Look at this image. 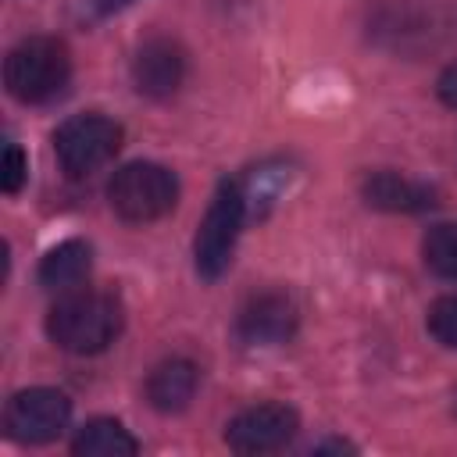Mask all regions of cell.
<instances>
[{
	"instance_id": "9a60e30c",
	"label": "cell",
	"mask_w": 457,
	"mask_h": 457,
	"mask_svg": "<svg viewBox=\"0 0 457 457\" xmlns=\"http://www.w3.org/2000/svg\"><path fill=\"white\" fill-rule=\"evenodd\" d=\"M428 332L436 336V343L457 350V296H439L428 307Z\"/></svg>"
},
{
	"instance_id": "277c9868",
	"label": "cell",
	"mask_w": 457,
	"mask_h": 457,
	"mask_svg": "<svg viewBox=\"0 0 457 457\" xmlns=\"http://www.w3.org/2000/svg\"><path fill=\"white\" fill-rule=\"evenodd\" d=\"M107 200H111V211L121 221L146 225V221L164 218L175 207L179 182L164 164L132 161V164H121L114 171V179L107 182Z\"/></svg>"
},
{
	"instance_id": "8fae6325",
	"label": "cell",
	"mask_w": 457,
	"mask_h": 457,
	"mask_svg": "<svg viewBox=\"0 0 457 457\" xmlns=\"http://www.w3.org/2000/svg\"><path fill=\"white\" fill-rule=\"evenodd\" d=\"M196 386H200V368L193 361H186V357H168L150 371L146 400L161 414H179L196 396Z\"/></svg>"
},
{
	"instance_id": "4fadbf2b",
	"label": "cell",
	"mask_w": 457,
	"mask_h": 457,
	"mask_svg": "<svg viewBox=\"0 0 457 457\" xmlns=\"http://www.w3.org/2000/svg\"><path fill=\"white\" fill-rule=\"evenodd\" d=\"M71 450L79 457H132L139 450V443L129 436V428L114 418H93L79 428V436L71 439Z\"/></svg>"
},
{
	"instance_id": "e0dca14e",
	"label": "cell",
	"mask_w": 457,
	"mask_h": 457,
	"mask_svg": "<svg viewBox=\"0 0 457 457\" xmlns=\"http://www.w3.org/2000/svg\"><path fill=\"white\" fill-rule=\"evenodd\" d=\"M129 4H136V0H75V4H71V14H75V21H82V25H96V21H104V18H111V14H118V11H125Z\"/></svg>"
},
{
	"instance_id": "9c48e42d",
	"label": "cell",
	"mask_w": 457,
	"mask_h": 457,
	"mask_svg": "<svg viewBox=\"0 0 457 457\" xmlns=\"http://www.w3.org/2000/svg\"><path fill=\"white\" fill-rule=\"evenodd\" d=\"M186 79V50L168 39V36H154L146 39L136 57H132V82L143 96L150 100H164L171 96Z\"/></svg>"
},
{
	"instance_id": "ba28073f",
	"label": "cell",
	"mask_w": 457,
	"mask_h": 457,
	"mask_svg": "<svg viewBox=\"0 0 457 457\" xmlns=\"http://www.w3.org/2000/svg\"><path fill=\"white\" fill-rule=\"evenodd\" d=\"M296 321H300L296 303H293L286 293L268 289V293L250 296V300L239 307L236 332H239V339L250 343V346H278V343H286V339L296 332Z\"/></svg>"
},
{
	"instance_id": "2e32d148",
	"label": "cell",
	"mask_w": 457,
	"mask_h": 457,
	"mask_svg": "<svg viewBox=\"0 0 457 457\" xmlns=\"http://www.w3.org/2000/svg\"><path fill=\"white\" fill-rule=\"evenodd\" d=\"M29 179V161L21 154L18 143H7L4 146V157H0V189L4 193H18Z\"/></svg>"
},
{
	"instance_id": "52a82bcc",
	"label": "cell",
	"mask_w": 457,
	"mask_h": 457,
	"mask_svg": "<svg viewBox=\"0 0 457 457\" xmlns=\"http://www.w3.org/2000/svg\"><path fill=\"white\" fill-rule=\"evenodd\" d=\"M300 428V418L286 403H257L239 411L225 425V443L236 453H271L282 450Z\"/></svg>"
},
{
	"instance_id": "7a4b0ae2",
	"label": "cell",
	"mask_w": 457,
	"mask_h": 457,
	"mask_svg": "<svg viewBox=\"0 0 457 457\" xmlns=\"http://www.w3.org/2000/svg\"><path fill=\"white\" fill-rule=\"evenodd\" d=\"M68 79L71 54L57 36H29L4 61V86L18 104H46L64 93Z\"/></svg>"
},
{
	"instance_id": "3957f363",
	"label": "cell",
	"mask_w": 457,
	"mask_h": 457,
	"mask_svg": "<svg viewBox=\"0 0 457 457\" xmlns=\"http://www.w3.org/2000/svg\"><path fill=\"white\" fill-rule=\"evenodd\" d=\"M246 196H243V186L236 179H225L196 228V239H193V264H196V275L214 282L228 271L232 264V253H236V243H239V232H243V221H246Z\"/></svg>"
},
{
	"instance_id": "5b68a950",
	"label": "cell",
	"mask_w": 457,
	"mask_h": 457,
	"mask_svg": "<svg viewBox=\"0 0 457 457\" xmlns=\"http://www.w3.org/2000/svg\"><path fill=\"white\" fill-rule=\"evenodd\" d=\"M121 125L100 111H89V114H75L68 121H61V129L54 132V154H57V164L71 175V179H82V175H93L96 168H104L118 150H121Z\"/></svg>"
},
{
	"instance_id": "6da1fadb",
	"label": "cell",
	"mask_w": 457,
	"mask_h": 457,
	"mask_svg": "<svg viewBox=\"0 0 457 457\" xmlns=\"http://www.w3.org/2000/svg\"><path fill=\"white\" fill-rule=\"evenodd\" d=\"M125 321V307L107 289H68L46 314V336L68 353L107 350Z\"/></svg>"
},
{
	"instance_id": "5bb4252c",
	"label": "cell",
	"mask_w": 457,
	"mask_h": 457,
	"mask_svg": "<svg viewBox=\"0 0 457 457\" xmlns=\"http://www.w3.org/2000/svg\"><path fill=\"white\" fill-rule=\"evenodd\" d=\"M421 257L432 275L457 282V221L432 225L421 239Z\"/></svg>"
},
{
	"instance_id": "8992f818",
	"label": "cell",
	"mask_w": 457,
	"mask_h": 457,
	"mask_svg": "<svg viewBox=\"0 0 457 457\" xmlns=\"http://www.w3.org/2000/svg\"><path fill=\"white\" fill-rule=\"evenodd\" d=\"M68 421H71V400L50 386H32V389L14 393L4 411L7 436L29 446L57 439L68 428Z\"/></svg>"
},
{
	"instance_id": "ac0fdd59",
	"label": "cell",
	"mask_w": 457,
	"mask_h": 457,
	"mask_svg": "<svg viewBox=\"0 0 457 457\" xmlns=\"http://www.w3.org/2000/svg\"><path fill=\"white\" fill-rule=\"evenodd\" d=\"M436 93H439V100H443L450 111H457V61L443 68V75H439V82H436Z\"/></svg>"
},
{
	"instance_id": "30bf717a",
	"label": "cell",
	"mask_w": 457,
	"mask_h": 457,
	"mask_svg": "<svg viewBox=\"0 0 457 457\" xmlns=\"http://www.w3.org/2000/svg\"><path fill=\"white\" fill-rule=\"evenodd\" d=\"M361 196L368 207L389 211V214H418V211L436 207V189L400 171H371L361 182Z\"/></svg>"
},
{
	"instance_id": "7c38bea8",
	"label": "cell",
	"mask_w": 457,
	"mask_h": 457,
	"mask_svg": "<svg viewBox=\"0 0 457 457\" xmlns=\"http://www.w3.org/2000/svg\"><path fill=\"white\" fill-rule=\"evenodd\" d=\"M93 268V246L86 239H64L39 261V282L46 289H79Z\"/></svg>"
}]
</instances>
